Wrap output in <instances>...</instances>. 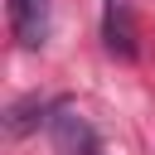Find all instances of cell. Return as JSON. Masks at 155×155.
I'll list each match as a JSON object with an SVG mask.
<instances>
[{
  "mask_svg": "<svg viewBox=\"0 0 155 155\" xmlns=\"http://www.w3.org/2000/svg\"><path fill=\"white\" fill-rule=\"evenodd\" d=\"M102 39H107L111 53L136 58V24H131V5L126 0H107V10H102Z\"/></svg>",
  "mask_w": 155,
  "mask_h": 155,
  "instance_id": "7a4b0ae2",
  "label": "cell"
},
{
  "mask_svg": "<svg viewBox=\"0 0 155 155\" xmlns=\"http://www.w3.org/2000/svg\"><path fill=\"white\" fill-rule=\"evenodd\" d=\"M44 111H53V102H39V97H29V102H15V107L5 111V131H10V136H24V131H34L39 121H48Z\"/></svg>",
  "mask_w": 155,
  "mask_h": 155,
  "instance_id": "3957f363",
  "label": "cell"
},
{
  "mask_svg": "<svg viewBox=\"0 0 155 155\" xmlns=\"http://www.w3.org/2000/svg\"><path fill=\"white\" fill-rule=\"evenodd\" d=\"M10 29L24 48H44L48 39V0H10Z\"/></svg>",
  "mask_w": 155,
  "mask_h": 155,
  "instance_id": "6da1fadb",
  "label": "cell"
}]
</instances>
